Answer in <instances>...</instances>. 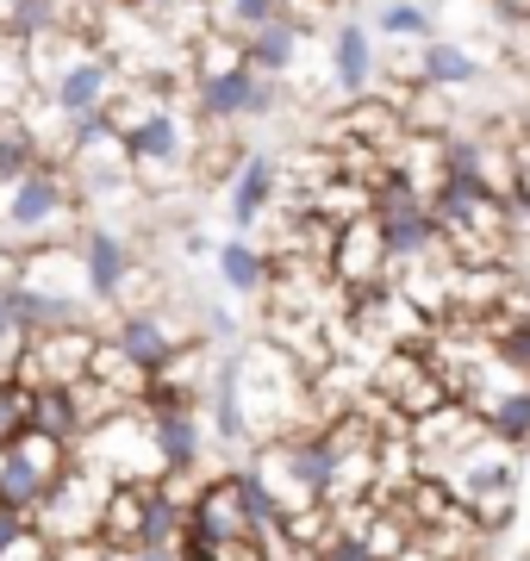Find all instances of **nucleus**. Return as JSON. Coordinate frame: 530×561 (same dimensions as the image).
Returning <instances> with one entry per match:
<instances>
[{"mask_svg": "<svg viewBox=\"0 0 530 561\" xmlns=\"http://www.w3.org/2000/svg\"><path fill=\"white\" fill-rule=\"evenodd\" d=\"M231 381H238V405H244V424H250V437H256V449L287 437V431L319 424L312 419L307 368H300V356H287L281 343H250V350H238L231 356Z\"/></svg>", "mask_w": 530, "mask_h": 561, "instance_id": "f257e3e1", "label": "nucleus"}, {"mask_svg": "<svg viewBox=\"0 0 530 561\" xmlns=\"http://www.w3.org/2000/svg\"><path fill=\"white\" fill-rule=\"evenodd\" d=\"M76 206H82L76 175L57 157H44L20 187L0 194V243L13 256H32V250H50V243H76V231H69Z\"/></svg>", "mask_w": 530, "mask_h": 561, "instance_id": "f03ea898", "label": "nucleus"}, {"mask_svg": "<svg viewBox=\"0 0 530 561\" xmlns=\"http://www.w3.org/2000/svg\"><path fill=\"white\" fill-rule=\"evenodd\" d=\"M113 474L106 468H94V461H69L62 468V481L50 486V500L32 512V524H38L44 542H94L106 524V500H113Z\"/></svg>", "mask_w": 530, "mask_h": 561, "instance_id": "7ed1b4c3", "label": "nucleus"}, {"mask_svg": "<svg viewBox=\"0 0 530 561\" xmlns=\"http://www.w3.org/2000/svg\"><path fill=\"white\" fill-rule=\"evenodd\" d=\"M76 461V449L57 437H44V431H25V437L0 443V505H13V512H38L50 500V486L62 481V468Z\"/></svg>", "mask_w": 530, "mask_h": 561, "instance_id": "20e7f679", "label": "nucleus"}, {"mask_svg": "<svg viewBox=\"0 0 530 561\" xmlns=\"http://www.w3.org/2000/svg\"><path fill=\"white\" fill-rule=\"evenodd\" d=\"M275 88L281 81L256 76L250 62L206 69V76H194V125L200 131H231V125H244V119H263L268 106H275Z\"/></svg>", "mask_w": 530, "mask_h": 561, "instance_id": "39448f33", "label": "nucleus"}, {"mask_svg": "<svg viewBox=\"0 0 530 561\" xmlns=\"http://www.w3.org/2000/svg\"><path fill=\"white\" fill-rule=\"evenodd\" d=\"M375 400L388 405L393 419H430L456 400V381L443 375L437 356H418V350H393L381 368H375Z\"/></svg>", "mask_w": 530, "mask_h": 561, "instance_id": "423d86ee", "label": "nucleus"}, {"mask_svg": "<svg viewBox=\"0 0 530 561\" xmlns=\"http://www.w3.org/2000/svg\"><path fill=\"white\" fill-rule=\"evenodd\" d=\"M143 412H150V437H157V456H163V481H194L206 461V437H212L200 400H175L163 387H150Z\"/></svg>", "mask_w": 530, "mask_h": 561, "instance_id": "0eeeda50", "label": "nucleus"}, {"mask_svg": "<svg viewBox=\"0 0 530 561\" xmlns=\"http://www.w3.org/2000/svg\"><path fill=\"white\" fill-rule=\"evenodd\" d=\"M94 350H101V331H88V324H69V331H50V337H25L13 381L32 387V393L38 387H76L88 381Z\"/></svg>", "mask_w": 530, "mask_h": 561, "instance_id": "6e6552de", "label": "nucleus"}, {"mask_svg": "<svg viewBox=\"0 0 530 561\" xmlns=\"http://www.w3.org/2000/svg\"><path fill=\"white\" fill-rule=\"evenodd\" d=\"M125 157L138 175H182L187 162H194V119L175 113V101L150 106L138 125H125Z\"/></svg>", "mask_w": 530, "mask_h": 561, "instance_id": "1a4fd4ad", "label": "nucleus"}, {"mask_svg": "<svg viewBox=\"0 0 530 561\" xmlns=\"http://www.w3.org/2000/svg\"><path fill=\"white\" fill-rule=\"evenodd\" d=\"M76 250H82V280H88V300L94 306H125L131 280H138V250L125 238L119 225H82L76 231Z\"/></svg>", "mask_w": 530, "mask_h": 561, "instance_id": "9d476101", "label": "nucleus"}, {"mask_svg": "<svg viewBox=\"0 0 530 561\" xmlns=\"http://www.w3.org/2000/svg\"><path fill=\"white\" fill-rule=\"evenodd\" d=\"M113 94H119V62L106 57L101 44H88L82 57H69L62 76L50 81V106H57L62 131L82 119H101L106 106H113Z\"/></svg>", "mask_w": 530, "mask_h": 561, "instance_id": "9b49d317", "label": "nucleus"}, {"mask_svg": "<svg viewBox=\"0 0 530 561\" xmlns=\"http://www.w3.org/2000/svg\"><path fill=\"white\" fill-rule=\"evenodd\" d=\"M287 187V169L268 150H250V157H238V169L224 175V225L238 231V238H250L256 225L275 213V201H281Z\"/></svg>", "mask_w": 530, "mask_h": 561, "instance_id": "f8f14e48", "label": "nucleus"}, {"mask_svg": "<svg viewBox=\"0 0 530 561\" xmlns=\"http://www.w3.org/2000/svg\"><path fill=\"white\" fill-rule=\"evenodd\" d=\"M106 343H113V350H119V356L138 368L143 381H157L169 362L187 350L182 331H169V319L157 312V306H125V319L106 324Z\"/></svg>", "mask_w": 530, "mask_h": 561, "instance_id": "ddd939ff", "label": "nucleus"}, {"mask_svg": "<svg viewBox=\"0 0 530 561\" xmlns=\"http://www.w3.org/2000/svg\"><path fill=\"white\" fill-rule=\"evenodd\" d=\"M393 69H400L412 88H437V94H462L474 81H487V57L462 38H443V32L430 44H418V50H412L406 62H393Z\"/></svg>", "mask_w": 530, "mask_h": 561, "instance_id": "4468645a", "label": "nucleus"}, {"mask_svg": "<svg viewBox=\"0 0 530 561\" xmlns=\"http://www.w3.org/2000/svg\"><path fill=\"white\" fill-rule=\"evenodd\" d=\"M388 243L375 231V219H349L337 225V243H331V280L344 287V294H368V287H388Z\"/></svg>", "mask_w": 530, "mask_h": 561, "instance_id": "2eb2a0df", "label": "nucleus"}, {"mask_svg": "<svg viewBox=\"0 0 530 561\" xmlns=\"http://www.w3.org/2000/svg\"><path fill=\"white\" fill-rule=\"evenodd\" d=\"M375 32L368 20H337L331 25V50H325V69H331V88L349 94V101H362L368 88L381 81V57H375Z\"/></svg>", "mask_w": 530, "mask_h": 561, "instance_id": "dca6fc26", "label": "nucleus"}, {"mask_svg": "<svg viewBox=\"0 0 530 561\" xmlns=\"http://www.w3.org/2000/svg\"><path fill=\"white\" fill-rule=\"evenodd\" d=\"M300 44H307V13H281V20L263 25L256 38H244V62L268 81H287L293 62H300Z\"/></svg>", "mask_w": 530, "mask_h": 561, "instance_id": "f3484780", "label": "nucleus"}, {"mask_svg": "<svg viewBox=\"0 0 530 561\" xmlns=\"http://www.w3.org/2000/svg\"><path fill=\"white\" fill-rule=\"evenodd\" d=\"M212 275H219L224 294H263L268 280H275V256L250 238H224L212 250Z\"/></svg>", "mask_w": 530, "mask_h": 561, "instance_id": "a211bd4d", "label": "nucleus"}, {"mask_svg": "<svg viewBox=\"0 0 530 561\" xmlns=\"http://www.w3.org/2000/svg\"><path fill=\"white\" fill-rule=\"evenodd\" d=\"M157 500V481H119L113 500H106V524H101V542L113 549H138V530H143V512Z\"/></svg>", "mask_w": 530, "mask_h": 561, "instance_id": "6ab92c4d", "label": "nucleus"}, {"mask_svg": "<svg viewBox=\"0 0 530 561\" xmlns=\"http://www.w3.org/2000/svg\"><path fill=\"white\" fill-rule=\"evenodd\" d=\"M368 32H375V38L430 44V38H437V7H425V0H375V13H368Z\"/></svg>", "mask_w": 530, "mask_h": 561, "instance_id": "aec40b11", "label": "nucleus"}, {"mask_svg": "<svg viewBox=\"0 0 530 561\" xmlns=\"http://www.w3.org/2000/svg\"><path fill=\"white\" fill-rule=\"evenodd\" d=\"M32 431H44V437L57 443H82V412H76V393L69 387H38L32 393Z\"/></svg>", "mask_w": 530, "mask_h": 561, "instance_id": "412c9836", "label": "nucleus"}, {"mask_svg": "<svg viewBox=\"0 0 530 561\" xmlns=\"http://www.w3.org/2000/svg\"><path fill=\"white\" fill-rule=\"evenodd\" d=\"M293 13V0H212V32H238V44Z\"/></svg>", "mask_w": 530, "mask_h": 561, "instance_id": "4be33fe9", "label": "nucleus"}, {"mask_svg": "<svg viewBox=\"0 0 530 561\" xmlns=\"http://www.w3.org/2000/svg\"><path fill=\"white\" fill-rule=\"evenodd\" d=\"M32 431V387L0 381V443H13Z\"/></svg>", "mask_w": 530, "mask_h": 561, "instance_id": "5701e85b", "label": "nucleus"}, {"mask_svg": "<svg viewBox=\"0 0 530 561\" xmlns=\"http://www.w3.org/2000/svg\"><path fill=\"white\" fill-rule=\"evenodd\" d=\"M20 350H25V331H20V319H13V306H7V280H0V381H13Z\"/></svg>", "mask_w": 530, "mask_h": 561, "instance_id": "b1692460", "label": "nucleus"}, {"mask_svg": "<svg viewBox=\"0 0 530 561\" xmlns=\"http://www.w3.org/2000/svg\"><path fill=\"white\" fill-rule=\"evenodd\" d=\"M32 530H38V524L25 518V512H13V505H0V561L13 556V549H20V542L32 537Z\"/></svg>", "mask_w": 530, "mask_h": 561, "instance_id": "393cba45", "label": "nucleus"}, {"mask_svg": "<svg viewBox=\"0 0 530 561\" xmlns=\"http://www.w3.org/2000/svg\"><path fill=\"white\" fill-rule=\"evenodd\" d=\"M125 561H187L182 549H119Z\"/></svg>", "mask_w": 530, "mask_h": 561, "instance_id": "a878e982", "label": "nucleus"}, {"mask_svg": "<svg viewBox=\"0 0 530 561\" xmlns=\"http://www.w3.org/2000/svg\"><path fill=\"white\" fill-rule=\"evenodd\" d=\"M119 7H131V13H169V7H182V0H119Z\"/></svg>", "mask_w": 530, "mask_h": 561, "instance_id": "bb28decb", "label": "nucleus"}, {"mask_svg": "<svg viewBox=\"0 0 530 561\" xmlns=\"http://www.w3.org/2000/svg\"><path fill=\"white\" fill-rule=\"evenodd\" d=\"M101 561H125V556H119V549H106V556H101Z\"/></svg>", "mask_w": 530, "mask_h": 561, "instance_id": "cd10ccee", "label": "nucleus"}, {"mask_svg": "<svg viewBox=\"0 0 530 561\" xmlns=\"http://www.w3.org/2000/svg\"><path fill=\"white\" fill-rule=\"evenodd\" d=\"M0 44H7V25H0Z\"/></svg>", "mask_w": 530, "mask_h": 561, "instance_id": "c85d7f7f", "label": "nucleus"}]
</instances>
